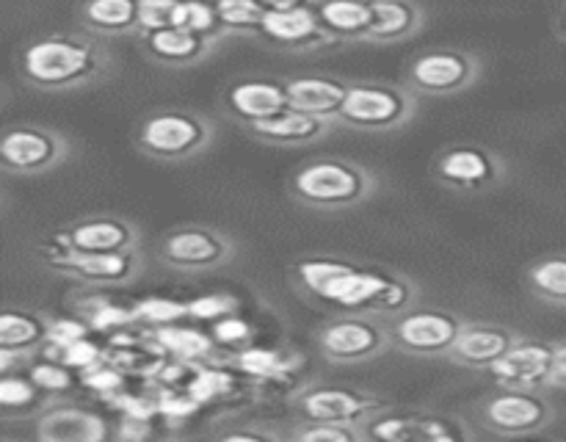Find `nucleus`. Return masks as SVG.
Returning a JSON list of instances; mask_svg holds the SVG:
<instances>
[{"mask_svg": "<svg viewBox=\"0 0 566 442\" xmlns=\"http://www.w3.org/2000/svg\"><path fill=\"white\" fill-rule=\"evenodd\" d=\"M219 127L213 116L197 108L166 105L155 108L138 122L133 133V147L158 164H188L216 144Z\"/></svg>", "mask_w": 566, "mask_h": 442, "instance_id": "4", "label": "nucleus"}, {"mask_svg": "<svg viewBox=\"0 0 566 442\" xmlns=\"http://www.w3.org/2000/svg\"><path fill=\"white\" fill-rule=\"evenodd\" d=\"M437 186L459 197H484L509 180V164L497 149L475 141L446 144L431 158Z\"/></svg>", "mask_w": 566, "mask_h": 442, "instance_id": "10", "label": "nucleus"}, {"mask_svg": "<svg viewBox=\"0 0 566 442\" xmlns=\"http://www.w3.org/2000/svg\"><path fill=\"white\" fill-rule=\"evenodd\" d=\"M352 81L337 75H324V72H298V75L285 77L287 99L293 108L310 110L318 116H332L335 119L346 99Z\"/></svg>", "mask_w": 566, "mask_h": 442, "instance_id": "26", "label": "nucleus"}, {"mask_svg": "<svg viewBox=\"0 0 566 442\" xmlns=\"http://www.w3.org/2000/svg\"><path fill=\"white\" fill-rule=\"evenodd\" d=\"M426 28V9L418 0H379L374 3V22L368 31V44L390 48L409 42Z\"/></svg>", "mask_w": 566, "mask_h": 442, "instance_id": "27", "label": "nucleus"}, {"mask_svg": "<svg viewBox=\"0 0 566 442\" xmlns=\"http://www.w3.org/2000/svg\"><path fill=\"white\" fill-rule=\"evenodd\" d=\"M420 97L396 81H352L346 99L337 110V127L368 136H387L412 125Z\"/></svg>", "mask_w": 566, "mask_h": 442, "instance_id": "5", "label": "nucleus"}, {"mask_svg": "<svg viewBox=\"0 0 566 442\" xmlns=\"http://www.w3.org/2000/svg\"><path fill=\"white\" fill-rule=\"evenodd\" d=\"M216 11H219L221 33L227 39L243 36V39H258L260 20H263L265 9L258 0H213Z\"/></svg>", "mask_w": 566, "mask_h": 442, "instance_id": "30", "label": "nucleus"}, {"mask_svg": "<svg viewBox=\"0 0 566 442\" xmlns=\"http://www.w3.org/2000/svg\"><path fill=\"white\" fill-rule=\"evenodd\" d=\"M484 59L475 50L437 44L418 50L403 66V83L418 97H457L484 77Z\"/></svg>", "mask_w": 566, "mask_h": 442, "instance_id": "9", "label": "nucleus"}, {"mask_svg": "<svg viewBox=\"0 0 566 442\" xmlns=\"http://www.w3.org/2000/svg\"><path fill=\"white\" fill-rule=\"evenodd\" d=\"M553 28H556V36L564 39V42H566V6H564L562 11H558V17H556V22H553Z\"/></svg>", "mask_w": 566, "mask_h": 442, "instance_id": "41", "label": "nucleus"}, {"mask_svg": "<svg viewBox=\"0 0 566 442\" xmlns=\"http://www.w3.org/2000/svg\"><path fill=\"white\" fill-rule=\"evenodd\" d=\"M224 36H208V33L191 31L182 25L158 28V31H142L136 36L138 50L149 64L160 70H191L205 64L224 44Z\"/></svg>", "mask_w": 566, "mask_h": 442, "instance_id": "18", "label": "nucleus"}, {"mask_svg": "<svg viewBox=\"0 0 566 442\" xmlns=\"http://www.w3.org/2000/svg\"><path fill=\"white\" fill-rule=\"evenodd\" d=\"M210 434L219 440H287V429H276L265 420H247L241 425H235V420H219Z\"/></svg>", "mask_w": 566, "mask_h": 442, "instance_id": "33", "label": "nucleus"}, {"mask_svg": "<svg viewBox=\"0 0 566 442\" xmlns=\"http://www.w3.org/2000/svg\"><path fill=\"white\" fill-rule=\"evenodd\" d=\"M177 25L191 28V31H199V33H208V36H224V33H221L216 3H205V0H182Z\"/></svg>", "mask_w": 566, "mask_h": 442, "instance_id": "34", "label": "nucleus"}, {"mask_svg": "<svg viewBox=\"0 0 566 442\" xmlns=\"http://www.w3.org/2000/svg\"><path fill=\"white\" fill-rule=\"evenodd\" d=\"M144 232L133 219L119 213H88L66 221L42 246V260L53 254H99L142 249Z\"/></svg>", "mask_w": 566, "mask_h": 442, "instance_id": "12", "label": "nucleus"}, {"mask_svg": "<svg viewBox=\"0 0 566 442\" xmlns=\"http://www.w3.org/2000/svg\"><path fill=\"white\" fill-rule=\"evenodd\" d=\"M216 337H219V343L221 340H232V337H235V340H247L249 337V326L247 324H241V320H238V324H219V329H216Z\"/></svg>", "mask_w": 566, "mask_h": 442, "instance_id": "39", "label": "nucleus"}, {"mask_svg": "<svg viewBox=\"0 0 566 442\" xmlns=\"http://www.w3.org/2000/svg\"><path fill=\"white\" fill-rule=\"evenodd\" d=\"M287 440L293 442H368L365 425L329 423V420H302L287 425Z\"/></svg>", "mask_w": 566, "mask_h": 442, "instance_id": "31", "label": "nucleus"}, {"mask_svg": "<svg viewBox=\"0 0 566 442\" xmlns=\"http://www.w3.org/2000/svg\"><path fill=\"white\" fill-rule=\"evenodd\" d=\"M50 329H53L50 318L36 309H6L3 318H0V365H3V373H11L14 359L25 362L39 348L48 346Z\"/></svg>", "mask_w": 566, "mask_h": 442, "instance_id": "24", "label": "nucleus"}, {"mask_svg": "<svg viewBox=\"0 0 566 442\" xmlns=\"http://www.w3.org/2000/svg\"><path fill=\"white\" fill-rule=\"evenodd\" d=\"M337 130V119L332 116L310 114L302 108H285L280 114L269 116L263 122L243 127L252 141L265 144V147H282V149H298V147H313V144L326 141L332 133Z\"/></svg>", "mask_w": 566, "mask_h": 442, "instance_id": "21", "label": "nucleus"}, {"mask_svg": "<svg viewBox=\"0 0 566 442\" xmlns=\"http://www.w3.org/2000/svg\"><path fill=\"white\" fill-rule=\"evenodd\" d=\"M523 280L536 302L566 309V252H551L531 260L523 271Z\"/></svg>", "mask_w": 566, "mask_h": 442, "instance_id": "29", "label": "nucleus"}, {"mask_svg": "<svg viewBox=\"0 0 566 442\" xmlns=\"http://www.w3.org/2000/svg\"><path fill=\"white\" fill-rule=\"evenodd\" d=\"M321 359L340 368L374 362L392 351L390 318L370 313H332L313 332Z\"/></svg>", "mask_w": 566, "mask_h": 442, "instance_id": "7", "label": "nucleus"}, {"mask_svg": "<svg viewBox=\"0 0 566 442\" xmlns=\"http://www.w3.org/2000/svg\"><path fill=\"white\" fill-rule=\"evenodd\" d=\"M72 158V141L36 122H17L0 136V169L11 177H42Z\"/></svg>", "mask_w": 566, "mask_h": 442, "instance_id": "13", "label": "nucleus"}, {"mask_svg": "<svg viewBox=\"0 0 566 442\" xmlns=\"http://www.w3.org/2000/svg\"><path fill=\"white\" fill-rule=\"evenodd\" d=\"M265 11H287V9H307L315 0H258Z\"/></svg>", "mask_w": 566, "mask_h": 442, "instance_id": "40", "label": "nucleus"}, {"mask_svg": "<svg viewBox=\"0 0 566 442\" xmlns=\"http://www.w3.org/2000/svg\"><path fill=\"white\" fill-rule=\"evenodd\" d=\"M473 420L453 412L415 407H385L365 423L368 442H473L481 431Z\"/></svg>", "mask_w": 566, "mask_h": 442, "instance_id": "11", "label": "nucleus"}, {"mask_svg": "<svg viewBox=\"0 0 566 442\" xmlns=\"http://www.w3.org/2000/svg\"><path fill=\"white\" fill-rule=\"evenodd\" d=\"M558 409L547 390H517L501 387L486 392L470 407V420L481 434L492 436H534L551 429Z\"/></svg>", "mask_w": 566, "mask_h": 442, "instance_id": "6", "label": "nucleus"}, {"mask_svg": "<svg viewBox=\"0 0 566 442\" xmlns=\"http://www.w3.org/2000/svg\"><path fill=\"white\" fill-rule=\"evenodd\" d=\"M254 42L291 55L318 53V50L335 48L337 44L335 39L324 31L313 6H307V9L265 11L263 20H260L258 39H254Z\"/></svg>", "mask_w": 566, "mask_h": 442, "instance_id": "19", "label": "nucleus"}, {"mask_svg": "<svg viewBox=\"0 0 566 442\" xmlns=\"http://www.w3.org/2000/svg\"><path fill=\"white\" fill-rule=\"evenodd\" d=\"M553 348L556 340L545 337H520L512 351L490 370L492 379L501 387H517V390H551L553 373Z\"/></svg>", "mask_w": 566, "mask_h": 442, "instance_id": "22", "label": "nucleus"}, {"mask_svg": "<svg viewBox=\"0 0 566 442\" xmlns=\"http://www.w3.org/2000/svg\"><path fill=\"white\" fill-rule=\"evenodd\" d=\"M182 0H142V31H158V28L177 25L180 20Z\"/></svg>", "mask_w": 566, "mask_h": 442, "instance_id": "35", "label": "nucleus"}, {"mask_svg": "<svg viewBox=\"0 0 566 442\" xmlns=\"http://www.w3.org/2000/svg\"><path fill=\"white\" fill-rule=\"evenodd\" d=\"M142 0H77L81 31L99 39H136L142 33Z\"/></svg>", "mask_w": 566, "mask_h": 442, "instance_id": "25", "label": "nucleus"}, {"mask_svg": "<svg viewBox=\"0 0 566 442\" xmlns=\"http://www.w3.org/2000/svg\"><path fill=\"white\" fill-rule=\"evenodd\" d=\"M390 407L385 396L340 381H310L291 396V409L302 420L365 425L376 412Z\"/></svg>", "mask_w": 566, "mask_h": 442, "instance_id": "15", "label": "nucleus"}, {"mask_svg": "<svg viewBox=\"0 0 566 442\" xmlns=\"http://www.w3.org/2000/svg\"><path fill=\"white\" fill-rule=\"evenodd\" d=\"M464 318L453 309L412 304L390 318L392 348L418 359H448Z\"/></svg>", "mask_w": 566, "mask_h": 442, "instance_id": "14", "label": "nucleus"}, {"mask_svg": "<svg viewBox=\"0 0 566 442\" xmlns=\"http://www.w3.org/2000/svg\"><path fill=\"white\" fill-rule=\"evenodd\" d=\"M158 343L166 354H175V357H205L216 351L210 337L191 329H164L158 332Z\"/></svg>", "mask_w": 566, "mask_h": 442, "instance_id": "32", "label": "nucleus"}, {"mask_svg": "<svg viewBox=\"0 0 566 442\" xmlns=\"http://www.w3.org/2000/svg\"><path fill=\"white\" fill-rule=\"evenodd\" d=\"M155 257L175 274H213L238 257V241L219 227L188 221V224L171 227L158 238Z\"/></svg>", "mask_w": 566, "mask_h": 442, "instance_id": "8", "label": "nucleus"}, {"mask_svg": "<svg viewBox=\"0 0 566 442\" xmlns=\"http://www.w3.org/2000/svg\"><path fill=\"white\" fill-rule=\"evenodd\" d=\"M381 180L370 166L346 155H318L302 160L287 175L285 191L298 208L315 213H340L359 208L379 193Z\"/></svg>", "mask_w": 566, "mask_h": 442, "instance_id": "3", "label": "nucleus"}, {"mask_svg": "<svg viewBox=\"0 0 566 442\" xmlns=\"http://www.w3.org/2000/svg\"><path fill=\"white\" fill-rule=\"evenodd\" d=\"M33 381H36L39 387H44V390H48L50 385L70 387V376H66V370L53 368V365H39V368H33Z\"/></svg>", "mask_w": 566, "mask_h": 442, "instance_id": "37", "label": "nucleus"}, {"mask_svg": "<svg viewBox=\"0 0 566 442\" xmlns=\"http://www.w3.org/2000/svg\"><path fill=\"white\" fill-rule=\"evenodd\" d=\"M291 285L304 302L332 313H370L392 318L412 307L420 287L387 265L357 263L332 254H304L291 265Z\"/></svg>", "mask_w": 566, "mask_h": 442, "instance_id": "1", "label": "nucleus"}, {"mask_svg": "<svg viewBox=\"0 0 566 442\" xmlns=\"http://www.w3.org/2000/svg\"><path fill=\"white\" fill-rule=\"evenodd\" d=\"M291 108L285 77L241 75L227 83L219 92V110L238 127H249L263 122L280 110Z\"/></svg>", "mask_w": 566, "mask_h": 442, "instance_id": "17", "label": "nucleus"}, {"mask_svg": "<svg viewBox=\"0 0 566 442\" xmlns=\"http://www.w3.org/2000/svg\"><path fill=\"white\" fill-rule=\"evenodd\" d=\"M36 440L42 442H97L111 434L108 423L99 414L72 401L53 398L36 414Z\"/></svg>", "mask_w": 566, "mask_h": 442, "instance_id": "23", "label": "nucleus"}, {"mask_svg": "<svg viewBox=\"0 0 566 442\" xmlns=\"http://www.w3.org/2000/svg\"><path fill=\"white\" fill-rule=\"evenodd\" d=\"M315 14L337 44H368L374 3L365 0H315Z\"/></svg>", "mask_w": 566, "mask_h": 442, "instance_id": "28", "label": "nucleus"}, {"mask_svg": "<svg viewBox=\"0 0 566 442\" xmlns=\"http://www.w3.org/2000/svg\"><path fill=\"white\" fill-rule=\"evenodd\" d=\"M551 387L566 390V340H556V348H553Z\"/></svg>", "mask_w": 566, "mask_h": 442, "instance_id": "38", "label": "nucleus"}, {"mask_svg": "<svg viewBox=\"0 0 566 442\" xmlns=\"http://www.w3.org/2000/svg\"><path fill=\"white\" fill-rule=\"evenodd\" d=\"M44 269L83 287H127L138 282L147 271L144 249L130 252H99V254H53L44 257Z\"/></svg>", "mask_w": 566, "mask_h": 442, "instance_id": "16", "label": "nucleus"}, {"mask_svg": "<svg viewBox=\"0 0 566 442\" xmlns=\"http://www.w3.org/2000/svg\"><path fill=\"white\" fill-rule=\"evenodd\" d=\"M523 337V332L514 326L497 324V320H464L457 343H453L448 362L464 370H479L490 373L509 351L514 343Z\"/></svg>", "mask_w": 566, "mask_h": 442, "instance_id": "20", "label": "nucleus"}, {"mask_svg": "<svg viewBox=\"0 0 566 442\" xmlns=\"http://www.w3.org/2000/svg\"><path fill=\"white\" fill-rule=\"evenodd\" d=\"M22 86L44 94L94 88L116 75V55L105 39L86 31H53L28 39L14 55Z\"/></svg>", "mask_w": 566, "mask_h": 442, "instance_id": "2", "label": "nucleus"}, {"mask_svg": "<svg viewBox=\"0 0 566 442\" xmlns=\"http://www.w3.org/2000/svg\"><path fill=\"white\" fill-rule=\"evenodd\" d=\"M36 381H22L14 379L11 373H6L3 385H0V407L6 414H11V409H22L28 403H33L39 398Z\"/></svg>", "mask_w": 566, "mask_h": 442, "instance_id": "36", "label": "nucleus"}, {"mask_svg": "<svg viewBox=\"0 0 566 442\" xmlns=\"http://www.w3.org/2000/svg\"><path fill=\"white\" fill-rule=\"evenodd\" d=\"M365 3H379V0H365Z\"/></svg>", "mask_w": 566, "mask_h": 442, "instance_id": "42", "label": "nucleus"}]
</instances>
